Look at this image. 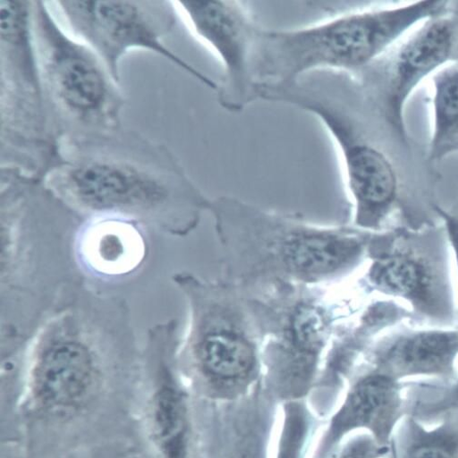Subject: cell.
<instances>
[{"label":"cell","instance_id":"obj_1","mask_svg":"<svg viewBox=\"0 0 458 458\" xmlns=\"http://www.w3.org/2000/svg\"><path fill=\"white\" fill-rule=\"evenodd\" d=\"M84 220L42 179L2 166L3 347L19 345L88 284L77 257V239Z\"/></svg>","mask_w":458,"mask_h":458},{"label":"cell","instance_id":"obj_2","mask_svg":"<svg viewBox=\"0 0 458 458\" xmlns=\"http://www.w3.org/2000/svg\"><path fill=\"white\" fill-rule=\"evenodd\" d=\"M42 181L84 218L121 216L177 236L205 203L175 156L135 132L63 145Z\"/></svg>","mask_w":458,"mask_h":458},{"label":"cell","instance_id":"obj_3","mask_svg":"<svg viewBox=\"0 0 458 458\" xmlns=\"http://www.w3.org/2000/svg\"><path fill=\"white\" fill-rule=\"evenodd\" d=\"M447 13L448 3L427 0L288 30L259 28L253 56L257 90L289 88L317 73H357L416 28Z\"/></svg>","mask_w":458,"mask_h":458},{"label":"cell","instance_id":"obj_4","mask_svg":"<svg viewBox=\"0 0 458 458\" xmlns=\"http://www.w3.org/2000/svg\"><path fill=\"white\" fill-rule=\"evenodd\" d=\"M32 34L50 121L60 146L121 131L120 81L72 36L47 2H33Z\"/></svg>","mask_w":458,"mask_h":458},{"label":"cell","instance_id":"obj_5","mask_svg":"<svg viewBox=\"0 0 458 458\" xmlns=\"http://www.w3.org/2000/svg\"><path fill=\"white\" fill-rule=\"evenodd\" d=\"M288 104L311 114L327 132L363 224L388 231L431 225L405 198L391 159L363 130L340 84H306Z\"/></svg>","mask_w":458,"mask_h":458},{"label":"cell","instance_id":"obj_6","mask_svg":"<svg viewBox=\"0 0 458 458\" xmlns=\"http://www.w3.org/2000/svg\"><path fill=\"white\" fill-rule=\"evenodd\" d=\"M33 2L0 3L2 166L43 177L60 154L32 34Z\"/></svg>","mask_w":458,"mask_h":458},{"label":"cell","instance_id":"obj_7","mask_svg":"<svg viewBox=\"0 0 458 458\" xmlns=\"http://www.w3.org/2000/svg\"><path fill=\"white\" fill-rule=\"evenodd\" d=\"M444 223L394 228L377 238L369 273L372 289L404 304L416 326L458 328V296Z\"/></svg>","mask_w":458,"mask_h":458},{"label":"cell","instance_id":"obj_8","mask_svg":"<svg viewBox=\"0 0 458 458\" xmlns=\"http://www.w3.org/2000/svg\"><path fill=\"white\" fill-rule=\"evenodd\" d=\"M48 5L63 26L90 47L112 75L121 81V63L133 50L157 54L213 90L218 86L164 43L174 29V2H52Z\"/></svg>","mask_w":458,"mask_h":458},{"label":"cell","instance_id":"obj_9","mask_svg":"<svg viewBox=\"0 0 458 458\" xmlns=\"http://www.w3.org/2000/svg\"><path fill=\"white\" fill-rule=\"evenodd\" d=\"M177 13L191 32L219 61L224 78L218 86L219 104L240 112L258 100L253 56L259 27L238 2H176Z\"/></svg>","mask_w":458,"mask_h":458},{"label":"cell","instance_id":"obj_10","mask_svg":"<svg viewBox=\"0 0 458 458\" xmlns=\"http://www.w3.org/2000/svg\"><path fill=\"white\" fill-rule=\"evenodd\" d=\"M454 42V25L445 15L416 28L397 48L389 68L383 105L388 123L404 140L407 103L428 77L448 65Z\"/></svg>","mask_w":458,"mask_h":458},{"label":"cell","instance_id":"obj_11","mask_svg":"<svg viewBox=\"0 0 458 458\" xmlns=\"http://www.w3.org/2000/svg\"><path fill=\"white\" fill-rule=\"evenodd\" d=\"M147 226L121 216L85 218L77 239V257L88 280L120 281L136 275L149 253Z\"/></svg>","mask_w":458,"mask_h":458},{"label":"cell","instance_id":"obj_12","mask_svg":"<svg viewBox=\"0 0 458 458\" xmlns=\"http://www.w3.org/2000/svg\"><path fill=\"white\" fill-rule=\"evenodd\" d=\"M403 325L377 350V371L401 382L412 378L453 382L458 377V328Z\"/></svg>","mask_w":458,"mask_h":458},{"label":"cell","instance_id":"obj_13","mask_svg":"<svg viewBox=\"0 0 458 458\" xmlns=\"http://www.w3.org/2000/svg\"><path fill=\"white\" fill-rule=\"evenodd\" d=\"M406 382L380 372L362 378L342 410V428L369 429L375 440L390 446L398 424L407 415Z\"/></svg>","mask_w":458,"mask_h":458},{"label":"cell","instance_id":"obj_14","mask_svg":"<svg viewBox=\"0 0 458 458\" xmlns=\"http://www.w3.org/2000/svg\"><path fill=\"white\" fill-rule=\"evenodd\" d=\"M431 110L428 159L437 163L458 154V65L448 64L434 74Z\"/></svg>","mask_w":458,"mask_h":458},{"label":"cell","instance_id":"obj_15","mask_svg":"<svg viewBox=\"0 0 458 458\" xmlns=\"http://www.w3.org/2000/svg\"><path fill=\"white\" fill-rule=\"evenodd\" d=\"M192 353L200 369L219 378H235L247 374L254 364L248 343L224 331L200 329L191 337Z\"/></svg>","mask_w":458,"mask_h":458},{"label":"cell","instance_id":"obj_16","mask_svg":"<svg viewBox=\"0 0 458 458\" xmlns=\"http://www.w3.org/2000/svg\"><path fill=\"white\" fill-rule=\"evenodd\" d=\"M390 454L392 458H458V421L428 428L406 415L394 433Z\"/></svg>","mask_w":458,"mask_h":458},{"label":"cell","instance_id":"obj_17","mask_svg":"<svg viewBox=\"0 0 458 458\" xmlns=\"http://www.w3.org/2000/svg\"><path fill=\"white\" fill-rule=\"evenodd\" d=\"M150 409L151 433L163 458H185L186 412L178 390L163 384Z\"/></svg>","mask_w":458,"mask_h":458},{"label":"cell","instance_id":"obj_18","mask_svg":"<svg viewBox=\"0 0 458 458\" xmlns=\"http://www.w3.org/2000/svg\"><path fill=\"white\" fill-rule=\"evenodd\" d=\"M290 265L304 274H325L360 259L363 245L354 240L309 237L286 248Z\"/></svg>","mask_w":458,"mask_h":458},{"label":"cell","instance_id":"obj_19","mask_svg":"<svg viewBox=\"0 0 458 458\" xmlns=\"http://www.w3.org/2000/svg\"><path fill=\"white\" fill-rule=\"evenodd\" d=\"M407 415L428 426L444 420L458 421V377L451 383L407 382Z\"/></svg>","mask_w":458,"mask_h":458},{"label":"cell","instance_id":"obj_20","mask_svg":"<svg viewBox=\"0 0 458 458\" xmlns=\"http://www.w3.org/2000/svg\"><path fill=\"white\" fill-rule=\"evenodd\" d=\"M326 323L320 312L313 308L301 309L293 320V335L298 345L313 351L323 339Z\"/></svg>","mask_w":458,"mask_h":458},{"label":"cell","instance_id":"obj_21","mask_svg":"<svg viewBox=\"0 0 458 458\" xmlns=\"http://www.w3.org/2000/svg\"><path fill=\"white\" fill-rule=\"evenodd\" d=\"M437 210L445 227L458 284V218L442 209L438 205Z\"/></svg>","mask_w":458,"mask_h":458},{"label":"cell","instance_id":"obj_22","mask_svg":"<svg viewBox=\"0 0 458 458\" xmlns=\"http://www.w3.org/2000/svg\"><path fill=\"white\" fill-rule=\"evenodd\" d=\"M444 210L458 218V199Z\"/></svg>","mask_w":458,"mask_h":458}]
</instances>
